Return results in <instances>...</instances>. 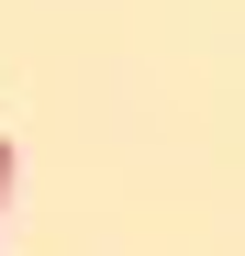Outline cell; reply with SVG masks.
Here are the masks:
<instances>
[{
    "instance_id": "6da1fadb",
    "label": "cell",
    "mask_w": 245,
    "mask_h": 256,
    "mask_svg": "<svg viewBox=\"0 0 245 256\" xmlns=\"http://www.w3.org/2000/svg\"><path fill=\"white\" fill-rule=\"evenodd\" d=\"M0 190H12V134H0Z\"/></svg>"
}]
</instances>
